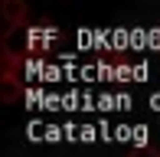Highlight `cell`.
Wrapping results in <instances>:
<instances>
[{"instance_id":"cell-1","label":"cell","mask_w":160,"mask_h":157,"mask_svg":"<svg viewBox=\"0 0 160 157\" xmlns=\"http://www.w3.org/2000/svg\"><path fill=\"white\" fill-rule=\"evenodd\" d=\"M3 17L10 20V26H26L30 13H26L23 3H17V0H7V3H3Z\"/></svg>"},{"instance_id":"cell-2","label":"cell","mask_w":160,"mask_h":157,"mask_svg":"<svg viewBox=\"0 0 160 157\" xmlns=\"http://www.w3.org/2000/svg\"><path fill=\"white\" fill-rule=\"evenodd\" d=\"M134 144L137 147H147V128H144V124L134 128Z\"/></svg>"},{"instance_id":"cell-3","label":"cell","mask_w":160,"mask_h":157,"mask_svg":"<svg viewBox=\"0 0 160 157\" xmlns=\"http://www.w3.org/2000/svg\"><path fill=\"white\" fill-rule=\"evenodd\" d=\"M128 157H160V151H150V147H134Z\"/></svg>"}]
</instances>
